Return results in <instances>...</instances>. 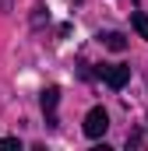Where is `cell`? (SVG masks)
<instances>
[{
  "label": "cell",
  "mask_w": 148,
  "mask_h": 151,
  "mask_svg": "<svg viewBox=\"0 0 148 151\" xmlns=\"http://www.w3.org/2000/svg\"><path fill=\"white\" fill-rule=\"evenodd\" d=\"M99 74H102V81L110 84L113 91H120V88L127 84V77H131V67H123V63H110V67H102Z\"/></svg>",
  "instance_id": "2"
},
{
  "label": "cell",
  "mask_w": 148,
  "mask_h": 151,
  "mask_svg": "<svg viewBox=\"0 0 148 151\" xmlns=\"http://www.w3.org/2000/svg\"><path fill=\"white\" fill-rule=\"evenodd\" d=\"M131 25H134V32H138L141 39H148V14H145V11H134Z\"/></svg>",
  "instance_id": "5"
},
{
  "label": "cell",
  "mask_w": 148,
  "mask_h": 151,
  "mask_svg": "<svg viewBox=\"0 0 148 151\" xmlns=\"http://www.w3.org/2000/svg\"><path fill=\"white\" fill-rule=\"evenodd\" d=\"M42 21H49V14H46V7L36 4V14H32V25H42Z\"/></svg>",
  "instance_id": "6"
},
{
  "label": "cell",
  "mask_w": 148,
  "mask_h": 151,
  "mask_svg": "<svg viewBox=\"0 0 148 151\" xmlns=\"http://www.w3.org/2000/svg\"><path fill=\"white\" fill-rule=\"evenodd\" d=\"M106 130H110V116H106V109H102V106L88 109V116H85V134H88V137H102Z\"/></svg>",
  "instance_id": "1"
},
{
  "label": "cell",
  "mask_w": 148,
  "mask_h": 151,
  "mask_svg": "<svg viewBox=\"0 0 148 151\" xmlns=\"http://www.w3.org/2000/svg\"><path fill=\"white\" fill-rule=\"evenodd\" d=\"M99 39H102V42L110 46L113 53H123V49H127V39L120 35V32H106V35H99Z\"/></svg>",
  "instance_id": "4"
},
{
  "label": "cell",
  "mask_w": 148,
  "mask_h": 151,
  "mask_svg": "<svg viewBox=\"0 0 148 151\" xmlns=\"http://www.w3.org/2000/svg\"><path fill=\"white\" fill-rule=\"evenodd\" d=\"M57 106H60V88L57 84H49L46 91H42V113H46V127H57L60 119H57Z\"/></svg>",
  "instance_id": "3"
},
{
  "label": "cell",
  "mask_w": 148,
  "mask_h": 151,
  "mask_svg": "<svg viewBox=\"0 0 148 151\" xmlns=\"http://www.w3.org/2000/svg\"><path fill=\"white\" fill-rule=\"evenodd\" d=\"M14 148H21L18 137H0V151H14Z\"/></svg>",
  "instance_id": "7"
}]
</instances>
